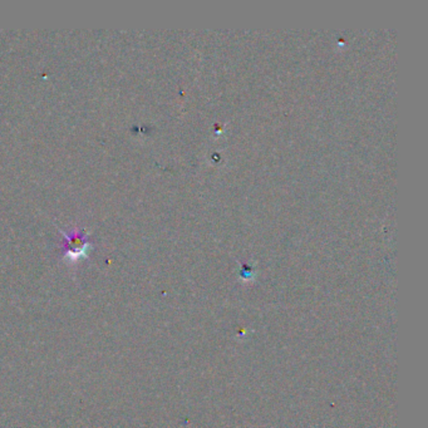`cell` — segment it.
I'll return each mask as SVG.
<instances>
[{"label":"cell","mask_w":428,"mask_h":428,"mask_svg":"<svg viewBox=\"0 0 428 428\" xmlns=\"http://www.w3.org/2000/svg\"><path fill=\"white\" fill-rule=\"evenodd\" d=\"M64 256L69 261H77L81 258H85L90 248L88 239L81 231H71L69 234H64Z\"/></svg>","instance_id":"obj_1"}]
</instances>
